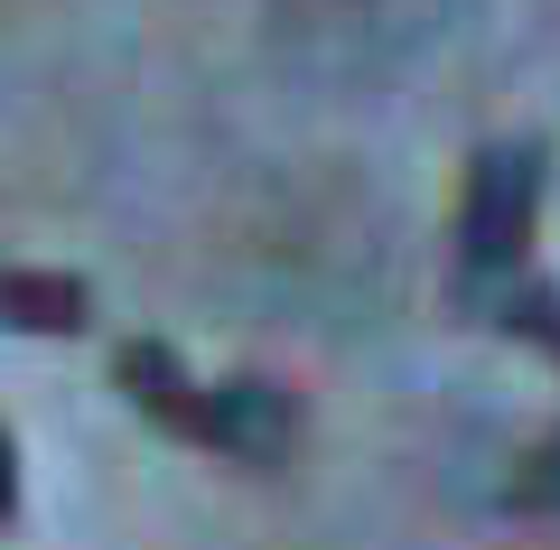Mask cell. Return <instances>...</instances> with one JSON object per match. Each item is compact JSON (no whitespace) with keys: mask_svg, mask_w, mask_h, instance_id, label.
<instances>
[{"mask_svg":"<svg viewBox=\"0 0 560 550\" xmlns=\"http://www.w3.org/2000/svg\"><path fill=\"white\" fill-rule=\"evenodd\" d=\"M533 206H541V150H486L467 168V215H458L467 271H504L533 234Z\"/></svg>","mask_w":560,"mask_h":550,"instance_id":"cell-1","label":"cell"},{"mask_svg":"<svg viewBox=\"0 0 560 550\" xmlns=\"http://www.w3.org/2000/svg\"><path fill=\"white\" fill-rule=\"evenodd\" d=\"M290 438H300L290 393H271V383H215V393H206V448L243 457V467H280Z\"/></svg>","mask_w":560,"mask_h":550,"instance_id":"cell-2","label":"cell"},{"mask_svg":"<svg viewBox=\"0 0 560 550\" xmlns=\"http://www.w3.org/2000/svg\"><path fill=\"white\" fill-rule=\"evenodd\" d=\"M121 393H131L150 420H168V430L206 438V393L187 383V364H178L168 346H121Z\"/></svg>","mask_w":560,"mask_h":550,"instance_id":"cell-3","label":"cell"},{"mask_svg":"<svg viewBox=\"0 0 560 550\" xmlns=\"http://www.w3.org/2000/svg\"><path fill=\"white\" fill-rule=\"evenodd\" d=\"M94 317L84 280L66 271H0V327H38V336H75Z\"/></svg>","mask_w":560,"mask_h":550,"instance_id":"cell-4","label":"cell"},{"mask_svg":"<svg viewBox=\"0 0 560 550\" xmlns=\"http://www.w3.org/2000/svg\"><path fill=\"white\" fill-rule=\"evenodd\" d=\"M514 494H523L533 513H560V438H551V448H533V457H523Z\"/></svg>","mask_w":560,"mask_h":550,"instance_id":"cell-5","label":"cell"},{"mask_svg":"<svg viewBox=\"0 0 560 550\" xmlns=\"http://www.w3.org/2000/svg\"><path fill=\"white\" fill-rule=\"evenodd\" d=\"M20 504V457H10V438H0V513Z\"/></svg>","mask_w":560,"mask_h":550,"instance_id":"cell-6","label":"cell"}]
</instances>
